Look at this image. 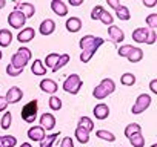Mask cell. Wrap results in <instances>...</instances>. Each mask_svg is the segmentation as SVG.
I'll use <instances>...</instances> for the list:
<instances>
[{
	"label": "cell",
	"mask_w": 157,
	"mask_h": 147,
	"mask_svg": "<svg viewBox=\"0 0 157 147\" xmlns=\"http://www.w3.org/2000/svg\"><path fill=\"white\" fill-rule=\"evenodd\" d=\"M103 25H106V26H111L113 25V22H114V17H113V14L111 13H108L106 9L100 14V19H99Z\"/></svg>",
	"instance_id": "36"
},
{
	"label": "cell",
	"mask_w": 157,
	"mask_h": 147,
	"mask_svg": "<svg viewBox=\"0 0 157 147\" xmlns=\"http://www.w3.org/2000/svg\"><path fill=\"white\" fill-rule=\"evenodd\" d=\"M128 139H129V142H131L132 147H143V145H145V136L142 135V132L132 135V136L128 138Z\"/></svg>",
	"instance_id": "30"
},
{
	"label": "cell",
	"mask_w": 157,
	"mask_h": 147,
	"mask_svg": "<svg viewBox=\"0 0 157 147\" xmlns=\"http://www.w3.org/2000/svg\"><path fill=\"white\" fill-rule=\"evenodd\" d=\"M74 135H75V139L80 142V144L90 142V132L85 130V129H82V127H77L75 132H74Z\"/></svg>",
	"instance_id": "21"
},
{
	"label": "cell",
	"mask_w": 157,
	"mask_h": 147,
	"mask_svg": "<svg viewBox=\"0 0 157 147\" xmlns=\"http://www.w3.org/2000/svg\"><path fill=\"white\" fill-rule=\"evenodd\" d=\"M148 32H149L148 28H136L132 31V40L136 43H145L146 37H148Z\"/></svg>",
	"instance_id": "19"
},
{
	"label": "cell",
	"mask_w": 157,
	"mask_h": 147,
	"mask_svg": "<svg viewBox=\"0 0 157 147\" xmlns=\"http://www.w3.org/2000/svg\"><path fill=\"white\" fill-rule=\"evenodd\" d=\"M132 48H134L132 45H123V46H120V48H119V51H117L119 57H125V58H126V57H128V54L132 51Z\"/></svg>",
	"instance_id": "39"
},
{
	"label": "cell",
	"mask_w": 157,
	"mask_h": 147,
	"mask_svg": "<svg viewBox=\"0 0 157 147\" xmlns=\"http://www.w3.org/2000/svg\"><path fill=\"white\" fill-rule=\"evenodd\" d=\"M77 127H82V129H85V130H88V132L91 133V132L94 130V123H93V120H91L90 117H82L80 120H78Z\"/></svg>",
	"instance_id": "27"
},
{
	"label": "cell",
	"mask_w": 157,
	"mask_h": 147,
	"mask_svg": "<svg viewBox=\"0 0 157 147\" xmlns=\"http://www.w3.org/2000/svg\"><path fill=\"white\" fill-rule=\"evenodd\" d=\"M11 124H13V115H11V112H5L2 120H0V127L3 130H8L11 127Z\"/></svg>",
	"instance_id": "32"
},
{
	"label": "cell",
	"mask_w": 157,
	"mask_h": 147,
	"mask_svg": "<svg viewBox=\"0 0 157 147\" xmlns=\"http://www.w3.org/2000/svg\"><path fill=\"white\" fill-rule=\"evenodd\" d=\"M31 57H33V54H31L29 48L22 46V48H19V51L16 54H13L10 64L13 67H16V69H25V66L28 64V61H31Z\"/></svg>",
	"instance_id": "1"
},
{
	"label": "cell",
	"mask_w": 157,
	"mask_h": 147,
	"mask_svg": "<svg viewBox=\"0 0 157 147\" xmlns=\"http://www.w3.org/2000/svg\"><path fill=\"white\" fill-rule=\"evenodd\" d=\"M6 107H8V101H6V98L0 95V112L6 110Z\"/></svg>",
	"instance_id": "43"
},
{
	"label": "cell",
	"mask_w": 157,
	"mask_h": 147,
	"mask_svg": "<svg viewBox=\"0 0 157 147\" xmlns=\"http://www.w3.org/2000/svg\"><path fill=\"white\" fill-rule=\"evenodd\" d=\"M5 98H6L8 104H16V103H19V101L23 98V92H22V89H20V88L13 86V88H10V89H8V92H6Z\"/></svg>",
	"instance_id": "8"
},
{
	"label": "cell",
	"mask_w": 157,
	"mask_h": 147,
	"mask_svg": "<svg viewBox=\"0 0 157 147\" xmlns=\"http://www.w3.org/2000/svg\"><path fill=\"white\" fill-rule=\"evenodd\" d=\"M71 6H80L82 3H83V0H69V2H68Z\"/></svg>",
	"instance_id": "46"
},
{
	"label": "cell",
	"mask_w": 157,
	"mask_h": 147,
	"mask_svg": "<svg viewBox=\"0 0 157 147\" xmlns=\"http://www.w3.org/2000/svg\"><path fill=\"white\" fill-rule=\"evenodd\" d=\"M37 112H39V101L34 98V100H31L29 103H26V104L23 106L20 115H22V120H23L25 123H36V120H37Z\"/></svg>",
	"instance_id": "4"
},
{
	"label": "cell",
	"mask_w": 157,
	"mask_h": 147,
	"mask_svg": "<svg viewBox=\"0 0 157 147\" xmlns=\"http://www.w3.org/2000/svg\"><path fill=\"white\" fill-rule=\"evenodd\" d=\"M60 147H74V141H72V138L65 136V138L62 139V142H60Z\"/></svg>",
	"instance_id": "42"
},
{
	"label": "cell",
	"mask_w": 157,
	"mask_h": 147,
	"mask_svg": "<svg viewBox=\"0 0 157 147\" xmlns=\"http://www.w3.org/2000/svg\"><path fill=\"white\" fill-rule=\"evenodd\" d=\"M93 113H94L96 120L103 121V120H106V118L109 117V107H108V104H105V103H99L97 106H94Z\"/></svg>",
	"instance_id": "11"
},
{
	"label": "cell",
	"mask_w": 157,
	"mask_h": 147,
	"mask_svg": "<svg viewBox=\"0 0 157 147\" xmlns=\"http://www.w3.org/2000/svg\"><path fill=\"white\" fill-rule=\"evenodd\" d=\"M149 89H151L152 94H157V80H155V78L151 80V83H149Z\"/></svg>",
	"instance_id": "44"
},
{
	"label": "cell",
	"mask_w": 157,
	"mask_h": 147,
	"mask_svg": "<svg viewBox=\"0 0 157 147\" xmlns=\"http://www.w3.org/2000/svg\"><path fill=\"white\" fill-rule=\"evenodd\" d=\"M155 40H157V32L154 31V29H151L149 32H148V37H146V45H154L155 43Z\"/></svg>",
	"instance_id": "41"
},
{
	"label": "cell",
	"mask_w": 157,
	"mask_h": 147,
	"mask_svg": "<svg viewBox=\"0 0 157 147\" xmlns=\"http://www.w3.org/2000/svg\"><path fill=\"white\" fill-rule=\"evenodd\" d=\"M40 89H42V92H45V94L54 95V94L57 92V89H59V84H57L54 80H51V78H45V80L40 81Z\"/></svg>",
	"instance_id": "14"
},
{
	"label": "cell",
	"mask_w": 157,
	"mask_h": 147,
	"mask_svg": "<svg viewBox=\"0 0 157 147\" xmlns=\"http://www.w3.org/2000/svg\"><path fill=\"white\" fill-rule=\"evenodd\" d=\"M8 23H10V26L14 28V29H23V25L26 23V19H25V16H23L20 11L14 9V11L10 13V16H8Z\"/></svg>",
	"instance_id": "7"
},
{
	"label": "cell",
	"mask_w": 157,
	"mask_h": 147,
	"mask_svg": "<svg viewBox=\"0 0 157 147\" xmlns=\"http://www.w3.org/2000/svg\"><path fill=\"white\" fill-rule=\"evenodd\" d=\"M116 16H117V19L122 20V22H128V20L131 19V13H129L128 6H125V5H120V6L116 9Z\"/></svg>",
	"instance_id": "25"
},
{
	"label": "cell",
	"mask_w": 157,
	"mask_h": 147,
	"mask_svg": "<svg viewBox=\"0 0 157 147\" xmlns=\"http://www.w3.org/2000/svg\"><path fill=\"white\" fill-rule=\"evenodd\" d=\"M82 86H83V81L77 74H71V75H68L66 80L63 81V91L71 94V95H77L80 92Z\"/></svg>",
	"instance_id": "3"
},
{
	"label": "cell",
	"mask_w": 157,
	"mask_h": 147,
	"mask_svg": "<svg viewBox=\"0 0 157 147\" xmlns=\"http://www.w3.org/2000/svg\"><path fill=\"white\" fill-rule=\"evenodd\" d=\"M140 132H142V127H140V124H137V123H131V124H128V126L125 127V136H126V138H131L132 135L140 133Z\"/></svg>",
	"instance_id": "29"
},
{
	"label": "cell",
	"mask_w": 157,
	"mask_h": 147,
	"mask_svg": "<svg viewBox=\"0 0 157 147\" xmlns=\"http://www.w3.org/2000/svg\"><path fill=\"white\" fill-rule=\"evenodd\" d=\"M151 101H152V98H151L149 94H140V95L137 97L136 103L132 104L131 112H132L134 115H140V113H143V112L151 106Z\"/></svg>",
	"instance_id": "5"
},
{
	"label": "cell",
	"mask_w": 157,
	"mask_h": 147,
	"mask_svg": "<svg viewBox=\"0 0 157 147\" xmlns=\"http://www.w3.org/2000/svg\"><path fill=\"white\" fill-rule=\"evenodd\" d=\"M34 37H36V31H34L33 28H23V29L19 32L17 40H19L20 43H29Z\"/></svg>",
	"instance_id": "18"
},
{
	"label": "cell",
	"mask_w": 157,
	"mask_h": 147,
	"mask_svg": "<svg viewBox=\"0 0 157 147\" xmlns=\"http://www.w3.org/2000/svg\"><path fill=\"white\" fill-rule=\"evenodd\" d=\"M142 58H143V51H142L140 48H137V46H134L132 51H131V52L128 54V57H126V60H128L129 63H139Z\"/></svg>",
	"instance_id": "22"
},
{
	"label": "cell",
	"mask_w": 157,
	"mask_h": 147,
	"mask_svg": "<svg viewBox=\"0 0 157 147\" xmlns=\"http://www.w3.org/2000/svg\"><path fill=\"white\" fill-rule=\"evenodd\" d=\"M146 25H148V28L155 31V28H157V13H152L146 17Z\"/></svg>",
	"instance_id": "37"
},
{
	"label": "cell",
	"mask_w": 157,
	"mask_h": 147,
	"mask_svg": "<svg viewBox=\"0 0 157 147\" xmlns=\"http://www.w3.org/2000/svg\"><path fill=\"white\" fill-rule=\"evenodd\" d=\"M143 5H145V6H148V8H152V6H155V5H157V0H154V2H145V0H143Z\"/></svg>",
	"instance_id": "47"
},
{
	"label": "cell",
	"mask_w": 157,
	"mask_h": 147,
	"mask_svg": "<svg viewBox=\"0 0 157 147\" xmlns=\"http://www.w3.org/2000/svg\"><path fill=\"white\" fill-rule=\"evenodd\" d=\"M5 6H6V2H5V0H0V9L5 8Z\"/></svg>",
	"instance_id": "48"
},
{
	"label": "cell",
	"mask_w": 157,
	"mask_h": 147,
	"mask_svg": "<svg viewBox=\"0 0 157 147\" xmlns=\"http://www.w3.org/2000/svg\"><path fill=\"white\" fill-rule=\"evenodd\" d=\"M39 31H40V34L45 35V37L51 35V34L56 31V22H54L52 19H46V20H43V22L40 23Z\"/></svg>",
	"instance_id": "16"
},
{
	"label": "cell",
	"mask_w": 157,
	"mask_h": 147,
	"mask_svg": "<svg viewBox=\"0 0 157 147\" xmlns=\"http://www.w3.org/2000/svg\"><path fill=\"white\" fill-rule=\"evenodd\" d=\"M151 147H157V144H152V145H151Z\"/></svg>",
	"instance_id": "51"
},
{
	"label": "cell",
	"mask_w": 157,
	"mask_h": 147,
	"mask_svg": "<svg viewBox=\"0 0 157 147\" xmlns=\"http://www.w3.org/2000/svg\"><path fill=\"white\" fill-rule=\"evenodd\" d=\"M6 74L10 77H17V75H20V74H23V69H16L11 64H8L6 66Z\"/></svg>",
	"instance_id": "40"
},
{
	"label": "cell",
	"mask_w": 157,
	"mask_h": 147,
	"mask_svg": "<svg viewBox=\"0 0 157 147\" xmlns=\"http://www.w3.org/2000/svg\"><path fill=\"white\" fill-rule=\"evenodd\" d=\"M60 133H51V135H46L42 141H40V147H52V144L56 142V139L59 138Z\"/></svg>",
	"instance_id": "33"
},
{
	"label": "cell",
	"mask_w": 157,
	"mask_h": 147,
	"mask_svg": "<svg viewBox=\"0 0 157 147\" xmlns=\"http://www.w3.org/2000/svg\"><path fill=\"white\" fill-rule=\"evenodd\" d=\"M120 83H122L123 86H134V83H136V75H134V74H131V72H125L123 75L120 77Z\"/></svg>",
	"instance_id": "31"
},
{
	"label": "cell",
	"mask_w": 157,
	"mask_h": 147,
	"mask_svg": "<svg viewBox=\"0 0 157 147\" xmlns=\"http://www.w3.org/2000/svg\"><path fill=\"white\" fill-rule=\"evenodd\" d=\"M40 126L45 129V132L46 130H52L54 127H56V117L52 115V113H42L40 115Z\"/></svg>",
	"instance_id": "12"
},
{
	"label": "cell",
	"mask_w": 157,
	"mask_h": 147,
	"mask_svg": "<svg viewBox=\"0 0 157 147\" xmlns=\"http://www.w3.org/2000/svg\"><path fill=\"white\" fill-rule=\"evenodd\" d=\"M2 57H3V52H2V49H0V60H2Z\"/></svg>",
	"instance_id": "50"
},
{
	"label": "cell",
	"mask_w": 157,
	"mask_h": 147,
	"mask_svg": "<svg viewBox=\"0 0 157 147\" xmlns=\"http://www.w3.org/2000/svg\"><path fill=\"white\" fill-rule=\"evenodd\" d=\"M96 136H97L99 139H103V141H108V142H114V141H116V135L111 133L109 130H103V129L96 130Z\"/></svg>",
	"instance_id": "28"
},
{
	"label": "cell",
	"mask_w": 157,
	"mask_h": 147,
	"mask_svg": "<svg viewBox=\"0 0 157 147\" xmlns=\"http://www.w3.org/2000/svg\"><path fill=\"white\" fill-rule=\"evenodd\" d=\"M114 91H116V83H114V80H111V78H103V80L100 81V84L94 88L93 95H94L96 100H105V98H106L108 95H111Z\"/></svg>",
	"instance_id": "2"
},
{
	"label": "cell",
	"mask_w": 157,
	"mask_h": 147,
	"mask_svg": "<svg viewBox=\"0 0 157 147\" xmlns=\"http://www.w3.org/2000/svg\"><path fill=\"white\" fill-rule=\"evenodd\" d=\"M19 147H33L29 142H22V145H19Z\"/></svg>",
	"instance_id": "49"
},
{
	"label": "cell",
	"mask_w": 157,
	"mask_h": 147,
	"mask_svg": "<svg viewBox=\"0 0 157 147\" xmlns=\"http://www.w3.org/2000/svg\"><path fill=\"white\" fill-rule=\"evenodd\" d=\"M45 136H46V132H45V129H43L42 126H33V127H29V130H28V138H29L31 141L40 142Z\"/></svg>",
	"instance_id": "9"
},
{
	"label": "cell",
	"mask_w": 157,
	"mask_h": 147,
	"mask_svg": "<svg viewBox=\"0 0 157 147\" xmlns=\"http://www.w3.org/2000/svg\"><path fill=\"white\" fill-rule=\"evenodd\" d=\"M108 6H111L114 11L120 6V2H116V0H108Z\"/></svg>",
	"instance_id": "45"
},
{
	"label": "cell",
	"mask_w": 157,
	"mask_h": 147,
	"mask_svg": "<svg viewBox=\"0 0 157 147\" xmlns=\"http://www.w3.org/2000/svg\"><path fill=\"white\" fill-rule=\"evenodd\" d=\"M13 41V34L10 29H0V48H8Z\"/></svg>",
	"instance_id": "20"
},
{
	"label": "cell",
	"mask_w": 157,
	"mask_h": 147,
	"mask_svg": "<svg viewBox=\"0 0 157 147\" xmlns=\"http://www.w3.org/2000/svg\"><path fill=\"white\" fill-rule=\"evenodd\" d=\"M103 43H105V40H103L102 37H96V35L88 34V35H85V37L80 38V41H78V46H80V49H82V52H83V51H88V49H91V48H100Z\"/></svg>",
	"instance_id": "6"
},
{
	"label": "cell",
	"mask_w": 157,
	"mask_h": 147,
	"mask_svg": "<svg viewBox=\"0 0 157 147\" xmlns=\"http://www.w3.org/2000/svg\"><path fill=\"white\" fill-rule=\"evenodd\" d=\"M51 9L59 17H65L68 14V6H66V3L63 2V0H52L51 2Z\"/></svg>",
	"instance_id": "13"
},
{
	"label": "cell",
	"mask_w": 157,
	"mask_h": 147,
	"mask_svg": "<svg viewBox=\"0 0 157 147\" xmlns=\"http://www.w3.org/2000/svg\"><path fill=\"white\" fill-rule=\"evenodd\" d=\"M82 20L78 19V17H69L68 20H66V23H65V26H66V31L68 32H71V34H75V32H78L82 29Z\"/></svg>",
	"instance_id": "15"
},
{
	"label": "cell",
	"mask_w": 157,
	"mask_h": 147,
	"mask_svg": "<svg viewBox=\"0 0 157 147\" xmlns=\"http://www.w3.org/2000/svg\"><path fill=\"white\" fill-rule=\"evenodd\" d=\"M105 11V8L102 6V5H96L94 8H93V11H91V19L93 20H99L100 19V14Z\"/></svg>",
	"instance_id": "38"
},
{
	"label": "cell",
	"mask_w": 157,
	"mask_h": 147,
	"mask_svg": "<svg viewBox=\"0 0 157 147\" xmlns=\"http://www.w3.org/2000/svg\"><path fill=\"white\" fill-rule=\"evenodd\" d=\"M17 138L13 135H2L0 136V147H16Z\"/></svg>",
	"instance_id": "24"
},
{
	"label": "cell",
	"mask_w": 157,
	"mask_h": 147,
	"mask_svg": "<svg viewBox=\"0 0 157 147\" xmlns=\"http://www.w3.org/2000/svg\"><path fill=\"white\" fill-rule=\"evenodd\" d=\"M108 34H109V37H111V40H113L114 43H122V41L125 40L123 31H122L119 26H116V25L108 26Z\"/></svg>",
	"instance_id": "17"
},
{
	"label": "cell",
	"mask_w": 157,
	"mask_h": 147,
	"mask_svg": "<svg viewBox=\"0 0 157 147\" xmlns=\"http://www.w3.org/2000/svg\"><path fill=\"white\" fill-rule=\"evenodd\" d=\"M59 57H60V55H59V54H56V52L48 54V55H46V60L43 61V66H45V67H51V69H52V67H54V64L57 63Z\"/></svg>",
	"instance_id": "34"
},
{
	"label": "cell",
	"mask_w": 157,
	"mask_h": 147,
	"mask_svg": "<svg viewBox=\"0 0 157 147\" xmlns=\"http://www.w3.org/2000/svg\"><path fill=\"white\" fill-rule=\"evenodd\" d=\"M16 9L20 11V13L25 16V19H31V17H34V14H36V6H34L33 3H29V2L17 3V5H16Z\"/></svg>",
	"instance_id": "10"
},
{
	"label": "cell",
	"mask_w": 157,
	"mask_h": 147,
	"mask_svg": "<svg viewBox=\"0 0 157 147\" xmlns=\"http://www.w3.org/2000/svg\"><path fill=\"white\" fill-rule=\"evenodd\" d=\"M69 60H71V57H69V54H62L60 57H59V60H57V63L54 64V67H52V72L54 74H57L63 66H66L68 63H69Z\"/></svg>",
	"instance_id": "26"
},
{
	"label": "cell",
	"mask_w": 157,
	"mask_h": 147,
	"mask_svg": "<svg viewBox=\"0 0 157 147\" xmlns=\"http://www.w3.org/2000/svg\"><path fill=\"white\" fill-rule=\"evenodd\" d=\"M31 72L34 74V75H45L46 74V67L43 66V61L42 60H39V58H36L34 60V63H33V66H31Z\"/></svg>",
	"instance_id": "23"
},
{
	"label": "cell",
	"mask_w": 157,
	"mask_h": 147,
	"mask_svg": "<svg viewBox=\"0 0 157 147\" xmlns=\"http://www.w3.org/2000/svg\"><path fill=\"white\" fill-rule=\"evenodd\" d=\"M48 104H49V109L51 110H60L62 109V100L59 97H56V95H51Z\"/></svg>",
	"instance_id": "35"
}]
</instances>
